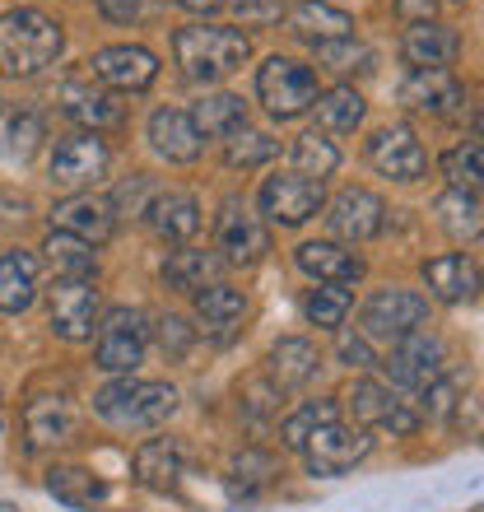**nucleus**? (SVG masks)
I'll list each match as a JSON object with an SVG mask.
<instances>
[{
  "label": "nucleus",
  "instance_id": "1",
  "mask_svg": "<svg viewBox=\"0 0 484 512\" xmlns=\"http://www.w3.org/2000/svg\"><path fill=\"white\" fill-rule=\"evenodd\" d=\"M66 47V28L52 14L19 5V10L0 14V75L5 80H33L47 66H56V56Z\"/></svg>",
  "mask_w": 484,
  "mask_h": 512
},
{
  "label": "nucleus",
  "instance_id": "2",
  "mask_svg": "<svg viewBox=\"0 0 484 512\" xmlns=\"http://www.w3.org/2000/svg\"><path fill=\"white\" fill-rule=\"evenodd\" d=\"M173 56L191 84H219L252 56V38L229 24H187L173 33Z\"/></svg>",
  "mask_w": 484,
  "mask_h": 512
},
{
  "label": "nucleus",
  "instance_id": "3",
  "mask_svg": "<svg viewBox=\"0 0 484 512\" xmlns=\"http://www.w3.org/2000/svg\"><path fill=\"white\" fill-rule=\"evenodd\" d=\"M98 419H108L112 429H159L177 410V387L173 382H140V378H117L94 396Z\"/></svg>",
  "mask_w": 484,
  "mask_h": 512
},
{
  "label": "nucleus",
  "instance_id": "4",
  "mask_svg": "<svg viewBox=\"0 0 484 512\" xmlns=\"http://www.w3.org/2000/svg\"><path fill=\"white\" fill-rule=\"evenodd\" d=\"M317 70L294 61V56H266V66L256 70V98L275 122H294L317 103Z\"/></svg>",
  "mask_w": 484,
  "mask_h": 512
},
{
  "label": "nucleus",
  "instance_id": "5",
  "mask_svg": "<svg viewBox=\"0 0 484 512\" xmlns=\"http://www.w3.org/2000/svg\"><path fill=\"white\" fill-rule=\"evenodd\" d=\"M429 322V298L405 284H382L363 298L359 308V336L363 340H401Z\"/></svg>",
  "mask_w": 484,
  "mask_h": 512
},
{
  "label": "nucleus",
  "instance_id": "6",
  "mask_svg": "<svg viewBox=\"0 0 484 512\" xmlns=\"http://www.w3.org/2000/svg\"><path fill=\"white\" fill-rule=\"evenodd\" d=\"M149 350V317L140 308H112L98 322L94 336V364L112 378H131L135 368L145 364Z\"/></svg>",
  "mask_w": 484,
  "mask_h": 512
},
{
  "label": "nucleus",
  "instance_id": "7",
  "mask_svg": "<svg viewBox=\"0 0 484 512\" xmlns=\"http://www.w3.org/2000/svg\"><path fill=\"white\" fill-rule=\"evenodd\" d=\"M345 405H350V415L359 429L368 433H391V438H415L419 433V410L410 401H401L387 382L377 378H354L350 391H345Z\"/></svg>",
  "mask_w": 484,
  "mask_h": 512
},
{
  "label": "nucleus",
  "instance_id": "8",
  "mask_svg": "<svg viewBox=\"0 0 484 512\" xmlns=\"http://www.w3.org/2000/svg\"><path fill=\"white\" fill-rule=\"evenodd\" d=\"M112 168V149L103 135L94 131H75L66 140H56L52 159H47V177H52L56 191H89L94 182H103Z\"/></svg>",
  "mask_w": 484,
  "mask_h": 512
},
{
  "label": "nucleus",
  "instance_id": "9",
  "mask_svg": "<svg viewBox=\"0 0 484 512\" xmlns=\"http://www.w3.org/2000/svg\"><path fill=\"white\" fill-rule=\"evenodd\" d=\"M298 452L308 461V475H317V480H340V475H350L354 466L373 452V433L359 429V424L331 419V424H322Z\"/></svg>",
  "mask_w": 484,
  "mask_h": 512
},
{
  "label": "nucleus",
  "instance_id": "10",
  "mask_svg": "<svg viewBox=\"0 0 484 512\" xmlns=\"http://www.w3.org/2000/svg\"><path fill=\"white\" fill-rule=\"evenodd\" d=\"M377 364L387 368V378L405 391H424L433 378H443L447 373V345L433 336L429 326H419L410 336L391 340L387 359H377Z\"/></svg>",
  "mask_w": 484,
  "mask_h": 512
},
{
  "label": "nucleus",
  "instance_id": "11",
  "mask_svg": "<svg viewBox=\"0 0 484 512\" xmlns=\"http://www.w3.org/2000/svg\"><path fill=\"white\" fill-rule=\"evenodd\" d=\"M326 205V191L322 182H312L303 173H270L256 191V210L270 219V224H280V229H298V224H308L317 210Z\"/></svg>",
  "mask_w": 484,
  "mask_h": 512
},
{
  "label": "nucleus",
  "instance_id": "12",
  "mask_svg": "<svg viewBox=\"0 0 484 512\" xmlns=\"http://www.w3.org/2000/svg\"><path fill=\"white\" fill-rule=\"evenodd\" d=\"M98 284L94 280H66L56 275L52 289H47V322H52V336L80 345V340H94L98 326Z\"/></svg>",
  "mask_w": 484,
  "mask_h": 512
},
{
  "label": "nucleus",
  "instance_id": "13",
  "mask_svg": "<svg viewBox=\"0 0 484 512\" xmlns=\"http://www.w3.org/2000/svg\"><path fill=\"white\" fill-rule=\"evenodd\" d=\"M215 252H219V261H229V266H256V261H266V252H270L266 224H261L238 196H229V201L219 205Z\"/></svg>",
  "mask_w": 484,
  "mask_h": 512
},
{
  "label": "nucleus",
  "instance_id": "14",
  "mask_svg": "<svg viewBox=\"0 0 484 512\" xmlns=\"http://www.w3.org/2000/svg\"><path fill=\"white\" fill-rule=\"evenodd\" d=\"M89 75L108 89H121V94H145L159 80V56L140 42H112V47H98L89 56Z\"/></svg>",
  "mask_w": 484,
  "mask_h": 512
},
{
  "label": "nucleus",
  "instance_id": "15",
  "mask_svg": "<svg viewBox=\"0 0 484 512\" xmlns=\"http://www.w3.org/2000/svg\"><path fill=\"white\" fill-rule=\"evenodd\" d=\"M382 224H387V205L368 187H340L336 201L326 205V229L350 247L373 243L377 233H382Z\"/></svg>",
  "mask_w": 484,
  "mask_h": 512
},
{
  "label": "nucleus",
  "instance_id": "16",
  "mask_svg": "<svg viewBox=\"0 0 484 512\" xmlns=\"http://www.w3.org/2000/svg\"><path fill=\"white\" fill-rule=\"evenodd\" d=\"M368 163H373V173L391 177V182H419V177L429 173V154L419 145L415 126H405V122H391L382 131H373Z\"/></svg>",
  "mask_w": 484,
  "mask_h": 512
},
{
  "label": "nucleus",
  "instance_id": "17",
  "mask_svg": "<svg viewBox=\"0 0 484 512\" xmlns=\"http://www.w3.org/2000/svg\"><path fill=\"white\" fill-rule=\"evenodd\" d=\"M80 429V410L66 391H38L24 405V438L28 452H52V447L70 443Z\"/></svg>",
  "mask_w": 484,
  "mask_h": 512
},
{
  "label": "nucleus",
  "instance_id": "18",
  "mask_svg": "<svg viewBox=\"0 0 484 512\" xmlns=\"http://www.w3.org/2000/svg\"><path fill=\"white\" fill-rule=\"evenodd\" d=\"M401 103L429 117H461L466 112V84L452 70H410L401 80Z\"/></svg>",
  "mask_w": 484,
  "mask_h": 512
},
{
  "label": "nucleus",
  "instance_id": "19",
  "mask_svg": "<svg viewBox=\"0 0 484 512\" xmlns=\"http://www.w3.org/2000/svg\"><path fill=\"white\" fill-rule=\"evenodd\" d=\"M52 229L70 233V238H80V243H89V247H98V243H108L112 233H117V215H112L108 196L75 191V196H66V201H56Z\"/></svg>",
  "mask_w": 484,
  "mask_h": 512
},
{
  "label": "nucleus",
  "instance_id": "20",
  "mask_svg": "<svg viewBox=\"0 0 484 512\" xmlns=\"http://www.w3.org/2000/svg\"><path fill=\"white\" fill-rule=\"evenodd\" d=\"M401 56L410 70H452L461 56V33L443 19H424V24H405Z\"/></svg>",
  "mask_w": 484,
  "mask_h": 512
},
{
  "label": "nucleus",
  "instance_id": "21",
  "mask_svg": "<svg viewBox=\"0 0 484 512\" xmlns=\"http://www.w3.org/2000/svg\"><path fill=\"white\" fill-rule=\"evenodd\" d=\"M294 266L308 275L312 284H345L350 289L354 280H363V256L340 247L336 238H317V243H298Z\"/></svg>",
  "mask_w": 484,
  "mask_h": 512
},
{
  "label": "nucleus",
  "instance_id": "22",
  "mask_svg": "<svg viewBox=\"0 0 484 512\" xmlns=\"http://www.w3.org/2000/svg\"><path fill=\"white\" fill-rule=\"evenodd\" d=\"M419 280L429 284V298H438V303H466L480 289V266L471 252H443L419 266Z\"/></svg>",
  "mask_w": 484,
  "mask_h": 512
},
{
  "label": "nucleus",
  "instance_id": "23",
  "mask_svg": "<svg viewBox=\"0 0 484 512\" xmlns=\"http://www.w3.org/2000/svg\"><path fill=\"white\" fill-rule=\"evenodd\" d=\"M149 149L159 154L163 163H196L201 159V135H196V126H191V117L182 108H154L149 112Z\"/></svg>",
  "mask_w": 484,
  "mask_h": 512
},
{
  "label": "nucleus",
  "instance_id": "24",
  "mask_svg": "<svg viewBox=\"0 0 484 512\" xmlns=\"http://www.w3.org/2000/svg\"><path fill=\"white\" fill-rule=\"evenodd\" d=\"M187 475V443L182 438H149V443L135 447V480L159 494H173Z\"/></svg>",
  "mask_w": 484,
  "mask_h": 512
},
{
  "label": "nucleus",
  "instance_id": "25",
  "mask_svg": "<svg viewBox=\"0 0 484 512\" xmlns=\"http://www.w3.org/2000/svg\"><path fill=\"white\" fill-rule=\"evenodd\" d=\"M149 229L159 233L163 243H191L196 233H201L205 215H201V201L191 196V191H159L145 210Z\"/></svg>",
  "mask_w": 484,
  "mask_h": 512
},
{
  "label": "nucleus",
  "instance_id": "26",
  "mask_svg": "<svg viewBox=\"0 0 484 512\" xmlns=\"http://www.w3.org/2000/svg\"><path fill=\"white\" fill-rule=\"evenodd\" d=\"M191 298H196V322H201L210 336H215V340H233V336H238L242 317H247V294H242V289L215 280V284H205V289H196Z\"/></svg>",
  "mask_w": 484,
  "mask_h": 512
},
{
  "label": "nucleus",
  "instance_id": "27",
  "mask_svg": "<svg viewBox=\"0 0 484 512\" xmlns=\"http://www.w3.org/2000/svg\"><path fill=\"white\" fill-rule=\"evenodd\" d=\"M322 368V354L312 345L308 336H284L270 345V359H266V378L275 382L280 391H294V387H308Z\"/></svg>",
  "mask_w": 484,
  "mask_h": 512
},
{
  "label": "nucleus",
  "instance_id": "28",
  "mask_svg": "<svg viewBox=\"0 0 484 512\" xmlns=\"http://www.w3.org/2000/svg\"><path fill=\"white\" fill-rule=\"evenodd\" d=\"M61 103H66L70 122H80V131L103 135V131H121L126 126V108H121L108 89H94V84H66Z\"/></svg>",
  "mask_w": 484,
  "mask_h": 512
},
{
  "label": "nucleus",
  "instance_id": "29",
  "mask_svg": "<svg viewBox=\"0 0 484 512\" xmlns=\"http://www.w3.org/2000/svg\"><path fill=\"white\" fill-rule=\"evenodd\" d=\"M289 33L303 38L308 47L354 38V14L336 10V5H326V0H298L294 10H289Z\"/></svg>",
  "mask_w": 484,
  "mask_h": 512
},
{
  "label": "nucleus",
  "instance_id": "30",
  "mask_svg": "<svg viewBox=\"0 0 484 512\" xmlns=\"http://www.w3.org/2000/svg\"><path fill=\"white\" fill-rule=\"evenodd\" d=\"M38 298V256L24 247L0 252V312H28Z\"/></svg>",
  "mask_w": 484,
  "mask_h": 512
},
{
  "label": "nucleus",
  "instance_id": "31",
  "mask_svg": "<svg viewBox=\"0 0 484 512\" xmlns=\"http://www.w3.org/2000/svg\"><path fill=\"white\" fill-rule=\"evenodd\" d=\"M219 261L215 252H201V247H182V252H173L168 261H163V284L168 289H177V294H196V289H205V284L219 280Z\"/></svg>",
  "mask_w": 484,
  "mask_h": 512
},
{
  "label": "nucleus",
  "instance_id": "32",
  "mask_svg": "<svg viewBox=\"0 0 484 512\" xmlns=\"http://www.w3.org/2000/svg\"><path fill=\"white\" fill-rule=\"evenodd\" d=\"M312 112H317V126H322V131L354 135L363 126V112H368V103H363V94L354 89V84H336V89L317 94Z\"/></svg>",
  "mask_w": 484,
  "mask_h": 512
},
{
  "label": "nucleus",
  "instance_id": "33",
  "mask_svg": "<svg viewBox=\"0 0 484 512\" xmlns=\"http://www.w3.org/2000/svg\"><path fill=\"white\" fill-rule=\"evenodd\" d=\"M191 126H196V135H210V140H224V135H233L238 126H247V103H242L238 94H205L196 98V108L187 112Z\"/></svg>",
  "mask_w": 484,
  "mask_h": 512
},
{
  "label": "nucleus",
  "instance_id": "34",
  "mask_svg": "<svg viewBox=\"0 0 484 512\" xmlns=\"http://www.w3.org/2000/svg\"><path fill=\"white\" fill-rule=\"evenodd\" d=\"M47 494L56 503H66V508H98L108 499V485L94 471H84V466H52L47 471Z\"/></svg>",
  "mask_w": 484,
  "mask_h": 512
},
{
  "label": "nucleus",
  "instance_id": "35",
  "mask_svg": "<svg viewBox=\"0 0 484 512\" xmlns=\"http://www.w3.org/2000/svg\"><path fill=\"white\" fill-rule=\"evenodd\" d=\"M42 261L56 270V275H66V280H94L98 270V252L80 238H70V233H47V243H42Z\"/></svg>",
  "mask_w": 484,
  "mask_h": 512
},
{
  "label": "nucleus",
  "instance_id": "36",
  "mask_svg": "<svg viewBox=\"0 0 484 512\" xmlns=\"http://www.w3.org/2000/svg\"><path fill=\"white\" fill-rule=\"evenodd\" d=\"M350 308H354V294L345 284H317V289L303 294V322L317 326V331H340Z\"/></svg>",
  "mask_w": 484,
  "mask_h": 512
},
{
  "label": "nucleus",
  "instance_id": "37",
  "mask_svg": "<svg viewBox=\"0 0 484 512\" xmlns=\"http://www.w3.org/2000/svg\"><path fill=\"white\" fill-rule=\"evenodd\" d=\"M438 224H443L457 243H475L480 238V196L475 191H443L438 196Z\"/></svg>",
  "mask_w": 484,
  "mask_h": 512
},
{
  "label": "nucleus",
  "instance_id": "38",
  "mask_svg": "<svg viewBox=\"0 0 484 512\" xmlns=\"http://www.w3.org/2000/svg\"><path fill=\"white\" fill-rule=\"evenodd\" d=\"M275 154H280V140H270L266 131L238 126L233 135H224V163H229V168H242V173H252V168H266Z\"/></svg>",
  "mask_w": 484,
  "mask_h": 512
},
{
  "label": "nucleus",
  "instance_id": "39",
  "mask_svg": "<svg viewBox=\"0 0 484 512\" xmlns=\"http://www.w3.org/2000/svg\"><path fill=\"white\" fill-rule=\"evenodd\" d=\"M289 154H294V173L312 177V182H322V177H331L340 168V149L322 131H303Z\"/></svg>",
  "mask_w": 484,
  "mask_h": 512
},
{
  "label": "nucleus",
  "instance_id": "40",
  "mask_svg": "<svg viewBox=\"0 0 484 512\" xmlns=\"http://www.w3.org/2000/svg\"><path fill=\"white\" fill-rule=\"evenodd\" d=\"M331 419H340V405L336 401H308V405H298L289 419H280V443L289 447V452H298V447L308 443V438L322 429V424H331Z\"/></svg>",
  "mask_w": 484,
  "mask_h": 512
},
{
  "label": "nucleus",
  "instance_id": "41",
  "mask_svg": "<svg viewBox=\"0 0 484 512\" xmlns=\"http://www.w3.org/2000/svg\"><path fill=\"white\" fill-rule=\"evenodd\" d=\"M480 159H484L480 140L471 135V140H461L457 149H447V154H443V177L457 191H475V187H480Z\"/></svg>",
  "mask_w": 484,
  "mask_h": 512
},
{
  "label": "nucleus",
  "instance_id": "42",
  "mask_svg": "<svg viewBox=\"0 0 484 512\" xmlns=\"http://www.w3.org/2000/svg\"><path fill=\"white\" fill-rule=\"evenodd\" d=\"M275 475H280V461L270 457V452H261V447H247V452L233 457V485H242V494L270 485Z\"/></svg>",
  "mask_w": 484,
  "mask_h": 512
},
{
  "label": "nucleus",
  "instance_id": "43",
  "mask_svg": "<svg viewBox=\"0 0 484 512\" xmlns=\"http://www.w3.org/2000/svg\"><path fill=\"white\" fill-rule=\"evenodd\" d=\"M159 191H154V182H149L145 173H135L131 182H121L117 191L108 196V205H112V215L117 219H145V210H149V201H154Z\"/></svg>",
  "mask_w": 484,
  "mask_h": 512
},
{
  "label": "nucleus",
  "instance_id": "44",
  "mask_svg": "<svg viewBox=\"0 0 484 512\" xmlns=\"http://www.w3.org/2000/svg\"><path fill=\"white\" fill-rule=\"evenodd\" d=\"M419 401H424V410H419V415H447V410L461 401V378H457V373H443V378H433L429 387L419 391Z\"/></svg>",
  "mask_w": 484,
  "mask_h": 512
},
{
  "label": "nucleus",
  "instance_id": "45",
  "mask_svg": "<svg viewBox=\"0 0 484 512\" xmlns=\"http://www.w3.org/2000/svg\"><path fill=\"white\" fill-rule=\"evenodd\" d=\"M242 396H247V410H252L256 419L275 415V410H280V401H284V391L275 387L270 378H261V382H242Z\"/></svg>",
  "mask_w": 484,
  "mask_h": 512
},
{
  "label": "nucleus",
  "instance_id": "46",
  "mask_svg": "<svg viewBox=\"0 0 484 512\" xmlns=\"http://www.w3.org/2000/svg\"><path fill=\"white\" fill-rule=\"evenodd\" d=\"M312 52L322 56L326 66H336V70H354V61H373V56H368V47H359V42H354V38L322 42V47H312Z\"/></svg>",
  "mask_w": 484,
  "mask_h": 512
},
{
  "label": "nucleus",
  "instance_id": "47",
  "mask_svg": "<svg viewBox=\"0 0 484 512\" xmlns=\"http://www.w3.org/2000/svg\"><path fill=\"white\" fill-rule=\"evenodd\" d=\"M336 354H340V364L345 368H373L377 364V354H373V345H368V340L359 336V331H345V326H340V345H336Z\"/></svg>",
  "mask_w": 484,
  "mask_h": 512
},
{
  "label": "nucleus",
  "instance_id": "48",
  "mask_svg": "<svg viewBox=\"0 0 484 512\" xmlns=\"http://www.w3.org/2000/svg\"><path fill=\"white\" fill-rule=\"evenodd\" d=\"M38 135H42V122L33 117V112L14 117V122H10V154L28 159V154H33V145H38Z\"/></svg>",
  "mask_w": 484,
  "mask_h": 512
},
{
  "label": "nucleus",
  "instance_id": "49",
  "mask_svg": "<svg viewBox=\"0 0 484 512\" xmlns=\"http://www.w3.org/2000/svg\"><path fill=\"white\" fill-rule=\"evenodd\" d=\"M233 10L242 14V24H275L284 14V0H266V5L261 0H238Z\"/></svg>",
  "mask_w": 484,
  "mask_h": 512
},
{
  "label": "nucleus",
  "instance_id": "50",
  "mask_svg": "<svg viewBox=\"0 0 484 512\" xmlns=\"http://www.w3.org/2000/svg\"><path fill=\"white\" fill-rule=\"evenodd\" d=\"M159 336H163V350L173 345V354H182L191 345V331H187V322H182V317H163V322H159Z\"/></svg>",
  "mask_w": 484,
  "mask_h": 512
},
{
  "label": "nucleus",
  "instance_id": "51",
  "mask_svg": "<svg viewBox=\"0 0 484 512\" xmlns=\"http://www.w3.org/2000/svg\"><path fill=\"white\" fill-rule=\"evenodd\" d=\"M94 5L108 24H131L135 14H140V0H94Z\"/></svg>",
  "mask_w": 484,
  "mask_h": 512
},
{
  "label": "nucleus",
  "instance_id": "52",
  "mask_svg": "<svg viewBox=\"0 0 484 512\" xmlns=\"http://www.w3.org/2000/svg\"><path fill=\"white\" fill-rule=\"evenodd\" d=\"M433 10H438V0H396V14L405 24H424V19H433Z\"/></svg>",
  "mask_w": 484,
  "mask_h": 512
},
{
  "label": "nucleus",
  "instance_id": "53",
  "mask_svg": "<svg viewBox=\"0 0 484 512\" xmlns=\"http://www.w3.org/2000/svg\"><path fill=\"white\" fill-rule=\"evenodd\" d=\"M173 5H182V10H191V14H219L224 10V0H173Z\"/></svg>",
  "mask_w": 484,
  "mask_h": 512
},
{
  "label": "nucleus",
  "instance_id": "54",
  "mask_svg": "<svg viewBox=\"0 0 484 512\" xmlns=\"http://www.w3.org/2000/svg\"><path fill=\"white\" fill-rule=\"evenodd\" d=\"M0 512H19V508H14V503H5V499H0Z\"/></svg>",
  "mask_w": 484,
  "mask_h": 512
},
{
  "label": "nucleus",
  "instance_id": "55",
  "mask_svg": "<svg viewBox=\"0 0 484 512\" xmlns=\"http://www.w3.org/2000/svg\"><path fill=\"white\" fill-rule=\"evenodd\" d=\"M0 108H5V98H0Z\"/></svg>",
  "mask_w": 484,
  "mask_h": 512
}]
</instances>
